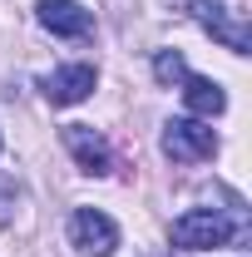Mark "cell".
Masks as SVG:
<instances>
[{"label":"cell","instance_id":"obj_3","mask_svg":"<svg viewBox=\"0 0 252 257\" xmlns=\"http://www.w3.org/2000/svg\"><path fill=\"white\" fill-rule=\"evenodd\" d=\"M69 242L84 257H109L119 247V223H114L109 213H99V208H74V218H69Z\"/></svg>","mask_w":252,"mask_h":257},{"label":"cell","instance_id":"obj_2","mask_svg":"<svg viewBox=\"0 0 252 257\" xmlns=\"http://www.w3.org/2000/svg\"><path fill=\"white\" fill-rule=\"evenodd\" d=\"M163 154L173 163H203L218 154V134L203 124V119H168L163 124Z\"/></svg>","mask_w":252,"mask_h":257},{"label":"cell","instance_id":"obj_4","mask_svg":"<svg viewBox=\"0 0 252 257\" xmlns=\"http://www.w3.org/2000/svg\"><path fill=\"white\" fill-rule=\"evenodd\" d=\"M193 20L213 35V40H222L232 55H247V45H252L247 20H242V15H232L222 0H193Z\"/></svg>","mask_w":252,"mask_h":257},{"label":"cell","instance_id":"obj_10","mask_svg":"<svg viewBox=\"0 0 252 257\" xmlns=\"http://www.w3.org/2000/svg\"><path fill=\"white\" fill-rule=\"evenodd\" d=\"M183 74H188V64H183V55H178V50H158V55H154V79L163 84V89L183 84Z\"/></svg>","mask_w":252,"mask_h":257},{"label":"cell","instance_id":"obj_5","mask_svg":"<svg viewBox=\"0 0 252 257\" xmlns=\"http://www.w3.org/2000/svg\"><path fill=\"white\" fill-rule=\"evenodd\" d=\"M35 15H40L45 30L60 35V40H84V35L94 30V15H89L79 0H40Z\"/></svg>","mask_w":252,"mask_h":257},{"label":"cell","instance_id":"obj_9","mask_svg":"<svg viewBox=\"0 0 252 257\" xmlns=\"http://www.w3.org/2000/svg\"><path fill=\"white\" fill-rule=\"evenodd\" d=\"M20 203H25V188L15 183V173H5V168H0V227H15Z\"/></svg>","mask_w":252,"mask_h":257},{"label":"cell","instance_id":"obj_1","mask_svg":"<svg viewBox=\"0 0 252 257\" xmlns=\"http://www.w3.org/2000/svg\"><path fill=\"white\" fill-rule=\"evenodd\" d=\"M232 237H237V227L227 223L222 208H188L183 218H173V247H188V252L227 247Z\"/></svg>","mask_w":252,"mask_h":257},{"label":"cell","instance_id":"obj_8","mask_svg":"<svg viewBox=\"0 0 252 257\" xmlns=\"http://www.w3.org/2000/svg\"><path fill=\"white\" fill-rule=\"evenodd\" d=\"M183 104H188L193 119H218L227 109V94H222L218 79H208V74H183Z\"/></svg>","mask_w":252,"mask_h":257},{"label":"cell","instance_id":"obj_11","mask_svg":"<svg viewBox=\"0 0 252 257\" xmlns=\"http://www.w3.org/2000/svg\"><path fill=\"white\" fill-rule=\"evenodd\" d=\"M0 149H5V139H0Z\"/></svg>","mask_w":252,"mask_h":257},{"label":"cell","instance_id":"obj_6","mask_svg":"<svg viewBox=\"0 0 252 257\" xmlns=\"http://www.w3.org/2000/svg\"><path fill=\"white\" fill-rule=\"evenodd\" d=\"M64 149L74 154L79 173H89V178H104V173L114 168V154H109V144H104V139H99L89 124H69V128H64Z\"/></svg>","mask_w":252,"mask_h":257},{"label":"cell","instance_id":"obj_7","mask_svg":"<svg viewBox=\"0 0 252 257\" xmlns=\"http://www.w3.org/2000/svg\"><path fill=\"white\" fill-rule=\"evenodd\" d=\"M99 84L94 64H64V69H55V74H45V99L50 104H79V99H89Z\"/></svg>","mask_w":252,"mask_h":257}]
</instances>
